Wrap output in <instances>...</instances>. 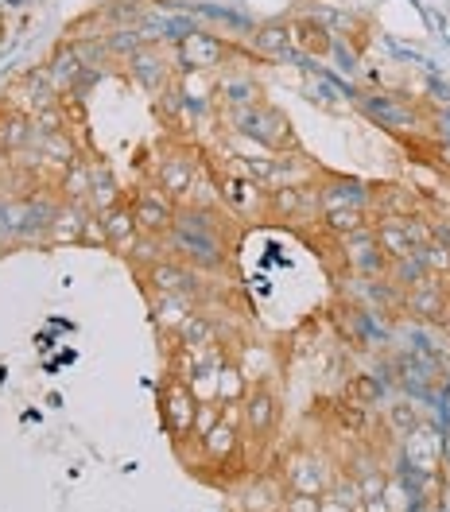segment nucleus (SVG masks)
<instances>
[{"instance_id":"393cba45","label":"nucleus","mask_w":450,"mask_h":512,"mask_svg":"<svg viewBox=\"0 0 450 512\" xmlns=\"http://www.w3.org/2000/svg\"><path fill=\"white\" fill-rule=\"evenodd\" d=\"M431 272H427V264H423V256L412 253V256H400V260H392L388 264V280L396 284L400 291L416 288V284H423Z\"/></svg>"},{"instance_id":"4468645a","label":"nucleus","mask_w":450,"mask_h":512,"mask_svg":"<svg viewBox=\"0 0 450 512\" xmlns=\"http://www.w3.org/2000/svg\"><path fill=\"white\" fill-rule=\"evenodd\" d=\"M214 101L222 109H249V105H260L264 101V86L249 70H229L214 82Z\"/></svg>"},{"instance_id":"9d476101","label":"nucleus","mask_w":450,"mask_h":512,"mask_svg":"<svg viewBox=\"0 0 450 512\" xmlns=\"http://www.w3.org/2000/svg\"><path fill=\"white\" fill-rule=\"evenodd\" d=\"M129 70H132V78H136L148 94H156V97L179 82V78H175V70H179V66H171V59L163 55L156 43H140V47L129 55Z\"/></svg>"},{"instance_id":"7ed1b4c3","label":"nucleus","mask_w":450,"mask_h":512,"mask_svg":"<svg viewBox=\"0 0 450 512\" xmlns=\"http://www.w3.org/2000/svg\"><path fill=\"white\" fill-rule=\"evenodd\" d=\"M222 121L237 136L260 144L264 152H303L299 136L291 128V117L272 101H260V105H249V109H222Z\"/></svg>"},{"instance_id":"4be33fe9","label":"nucleus","mask_w":450,"mask_h":512,"mask_svg":"<svg viewBox=\"0 0 450 512\" xmlns=\"http://www.w3.org/2000/svg\"><path fill=\"white\" fill-rule=\"evenodd\" d=\"M319 225L334 237H350L357 229L373 225V210H357V206H342V210H322Z\"/></svg>"},{"instance_id":"a878e982","label":"nucleus","mask_w":450,"mask_h":512,"mask_svg":"<svg viewBox=\"0 0 450 512\" xmlns=\"http://www.w3.org/2000/svg\"><path fill=\"white\" fill-rule=\"evenodd\" d=\"M330 404H334L330 416H334V423H338L346 435H361V431L369 427V408L354 404L350 396H338V400H330Z\"/></svg>"},{"instance_id":"f03ea898","label":"nucleus","mask_w":450,"mask_h":512,"mask_svg":"<svg viewBox=\"0 0 450 512\" xmlns=\"http://www.w3.org/2000/svg\"><path fill=\"white\" fill-rule=\"evenodd\" d=\"M257 63H260V55L249 43H237V39H229V35L206 32V28H194V32L175 39V66H179V74L249 70V66H257Z\"/></svg>"},{"instance_id":"39448f33","label":"nucleus","mask_w":450,"mask_h":512,"mask_svg":"<svg viewBox=\"0 0 450 512\" xmlns=\"http://www.w3.org/2000/svg\"><path fill=\"white\" fill-rule=\"evenodd\" d=\"M160 416L163 427L175 443L194 439V416H198V396H194V384L179 373H167L160 392Z\"/></svg>"},{"instance_id":"6ab92c4d","label":"nucleus","mask_w":450,"mask_h":512,"mask_svg":"<svg viewBox=\"0 0 450 512\" xmlns=\"http://www.w3.org/2000/svg\"><path fill=\"white\" fill-rule=\"evenodd\" d=\"M233 361H237V369L245 373V381L249 384H268L272 377H276V350H272V346L245 342V346H237Z\"/></svg>"},{"instance_id":"2eb2a0df","label":"nucleus","mask_w":450,"mask_h":512,"mask_svg":"<svg viewBox=\"0 0 450 512\" xmlns=\"http://www.w3.org/2000/svg\"><path fill=\"white\" fill-rule=\"evenodd\" d=\"M105 218V233H109V249L121 256H132L136 241H140V222H136V210H132L129 198H121L117 206L101 210Z\"/></svg>"},{"instance_id":"6e6552de","label":"nucleus","mask_w":450,"mask_h":512,"mask_svg":"<svg viewBox=\"0 0 450 512\" xmlns=\"http://www.w3.org/2000/svg\"><path fill=\"white\" fill-rule=\"evenodd\" d=\"M342 264H346V276H388V264H392V260H388V253L381 249L377 225L342 237Z\"/></svg>"},{"instance_id":"b1692460","label":"nucleus","mask_w":450,"mask_h":512,"mask_svg":"<svg viewBox=\"0 0 450 512\" xmlns=\"http://www.w3.org/2000/svg\"><path fill=\"white\" fill-rule=\"evenodd\" d=\"M419 423H427V419L419 412L416 396H400V400H392L385 408V427L392 435H412Z\"/></svg>"},{"instance_id":"cd10ccee","label":"nucleus","mask_w":450,"mask_h":512,"mask_svg":"<svg viewBox=\"0 0 450 512\" xmlns=\"http://www.w3.org/2000/svg\"><path fill=\"white\" fill-rule=\"evenodd\" d=\"M82 245H105V249H109V233H105V218H101V210H97V214H86V225H82Z\"/></svg>"},{"instance_id":"423d86ee","label":"nucleus","mask_w":450,"mask_h":512,"mask_svg":"<svg viewBox=\"0 0 450 512\" xmlns=\"http://www.w3.org/2000/svg\"><path fill=\"white\" fill-rule=\"evenodd\" d=\"M140 276H144L148 288L160 291V295H179V299H191V303H198V299L210 295V288H206L202 276H198V268L183 264V260H175V256H163V260H156V264H148Z\"/></svg>"},{"instance_id":"a211bd4d","label":"nucleus","mask_w":450,"mask_h":512,"mask_svg":"<svg viewBox=\"0 0 450 512\" xmlns=\"http://www.w3.org/2000/svg\"><path fill=\"white\" fill-rule=\"evenodd\" d=\"M284 481H288V489H295V493H315V497H322V493L334 485L330 474L319 466L315 454H295V458H288Z\"/></svg>"},{"instance_id":"aec40b11","label":"nucleus","mask_w":450,"mask_h":512,"mask_svg":"<svg viewBox=\"0 0 450 512\" xmlns=\"http://www.w3.org/2000/svg\"><path fill=\"white\" fill-rule=\"evenodd\" d=\"M241 427H233V423H218L214 431H206L202 439H198V447H202V458L206 462H214V466H222V462H229V458H237L241 454Z\"/></svg>"},{"instance_id":"f8f14e48","label":"nucleus","mask_w":450,"mask_h":512,"mask_svg":"<svg viewBox=\"0 0 450 512\" xmlns=\"http://www.w3.org/2000/svg\"><path fill=\"white\" fill-rule=\"evenodd\" d=\"M249 47L260 55V63H284L295 51V32H291V20L276 16V20H264L249 32Z\"/></svg>"},{"instance_id":"c85d7f7f","label":"nucleus","mask_w":450,"mask_h":512,"mask_svg":"<svg viewBox=\"0 0 450 512\" xmlns=\"http://www.w3.org/2000/svg\"><path fill=\"white\" fill-rule=\"evenodd\" d=\"M284 512H322V501L315 497V493H295V489H288Z\"/></svg>"},{"instance_id":"f257e3e1","label":"nucleus","mask_w":450,"mask_h":512,"mask_svg":"<svg viewBox=\"0 0 450 512\" xmlns=\"http://www.w3.org/2000/svg\"><path fill=\"white\" fill-rule=\"evenodd\" d=\"M225 222H233L225 206H179L175 229L167 237V253H175V260L191 264L198 272H222L229 264Z\"/></svg>"},{"instance_id":"9b49d317","label":"nucleus","mask_w":450,"mask_h":512,"mask_svg":"<svg viewBox=\"0 0 450 512\" xmlns=\"http://www.w3.org/2000/svg\"><path fill=\"white\" fill-rule=\"evenodd\" d=\"M319 194H322V210H342V206L373 210V183L354 179V175L319 171Z\"/></svg>"},{"instance_id":"ddd939ff","label":"nucleus","mask_w":450,"mask_h":512,"mask_svg":"<svg viewBox=\"0 0 450 512\" xmlns=\"http://www.w3.org/2000/svg\"><path fill=\"white\" fill-rule=\"evenodd\" d=\"M241 408H245V431L264 443L276 431V423H280V396H276V388L253 384L249 396L241 400Z\"/></svg>"},{"instance_id":"412c9836","label":"nucleus","mask_w":450,"mask_h":512,"mask_svg":"<svg viewBox=\"0 0 450 512\" xmlns=\"http://www.w3.org/2000/svg\"><path fill=\"white\" fill-rule=\"evenodd\" d=\"M24 144H32V117L16 105H0V152H20Z\"/></svg>"},{"instance_id":"0eeeda50","label":"nucleus","mask_w":450,"mask_h":512,"mask_svg":"<svg viewBox=\"0 0 450 512\" xmlns=\"http://www.w3.org/2000/svg\"><path fill=\"white\" fill-rule=\"evenodd\" d=\"M218 191H222V206L237 218V222H253V218H268V187L257 183L253 175L245 171H229L218 179Z\"/></svg>"},{"instance_id":"5701e85b","label":"nucleus","mask_w":450,"mask_h":512,"mask_svg":"<svg viewBox=\"0 0 450 512\" xmlns=\"http://www.w3.org/2000/svg\"><path fill=\"white\" fill-rule=\"evenodd\" d=\"M385 392H388V381L377 377V373H354V377L346 381V388H342V396H350L361 408H377V404L385 400Z\"/></svg>"},{"instance_id":"1a4fd4ad","label":"nucleus","mask_w":450,"mask_h":512,"mask_svg":"<svg viewBox=\"0 0 450 512\" xmlns=\"http://www.w3.org/2000/svg\"><path fill=\"white\" fill-rule=\"evenodd\" d=\"M132 210H136V222H140V233H148V237H171V229H175V218H179V202L171 198V194L163 191L160 183L156 187H144V191H136L129 198Z\"/></svg>"},{"instance_id":"20e7f679","label":"nucleus","mask_w":450,"mask_h":512,"mask_svg":"<svg viewBox=\"0 0 450 512\" xmlns=\"http://www.w3.org/2000/svg\"><path fill=\"white\" fill-rule=\"evenodd\" d=\"M354 105L361 117H369L377 128L392 136H427L431 105H419L408 94H388V90H361L354 94Z\"/></svg>"},{"instance_id":"bb28decb","label":"nucleus","mask_w":450,"mask_h":512,"mask_svg":"<svg viewBox=\"0 0 450 512\" xmlns=\"http://www.w3.org/2000/svg\"><path fill=\"white\" fill-rule=\"evenodd\" d=\"M82 225H86V214L78 202H66V210H59L51 218V237L55 241H78L82 245Z\"/></svg>"},{"instance_id":"dca6fc26","label":"nucleus","mask_w":450,"mask_h":512,"mask_svg":"<svg viewBox=\"0 0 450 512\" xmlns=\"http://www.w3.org/2000/svg\"><path fill=\"white\" fill-rule=\"evenodd\" d=\"M194 179H198V163L187 160V152H171V156H163V160L156 163V183H160L163 191L171 194L179 206L187 202Z\"/></svg>"},{"instance_id":"f3484780","label":"nucleus","mask_w":450,"mask_h":512,"mask_svg":"<svg viewBox=\"0 0 450 512\" xmlns=\"http://www.w3.org/2000/svg\"><path fill=\"white\" fill-rule=\"evenodd\" d=\"M295 32V51L307 59H330L334 55V32L322 24L319 16H295L291 20Z\"/></svg>"}]
</instances>
